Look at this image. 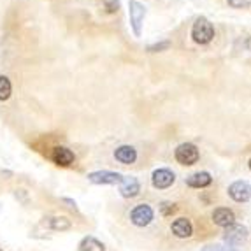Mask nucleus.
<instances>
[{"mask_svg": "<svg viewBox=\"0 0 251 251\" xmlns=\"http://www.w3.org/2000/svg\"><path fill=\"white\" fill-rule=\"evenodd\" d=\"M202 251H241V250L232 246H223V244H207V246L202 248Z\"/></svg>", "mask_w": 251, "mask_h": 251, "instance_id": "obj_20", "label": "nucleus"}, {"mask_svg": "<svg viewBox=\"0 0 251 251\" xmlns=\"http://www.w3.org/2000/svg\"><path fill=\"white\" fill-rule=\"evenodd\" d=\"M176 160L181 165H193L199 160V150L195 144L183 143L176 148Z\"/></svg>", "mask_w": 251, "mask_h": 251, "instance_id": "obj_3", "label": "nucleus"}, {"mask_svg": "<svg viewBox=\"0 0 251 251\" xmlns=\"http://www.w3.org/2000/svg\"><path fill=\"white\" fill-rule=\"evenodd\" d=\"M0 251H2V250H0Z\"/></svg>", "mask_w": 251, "mask_h": 251, "instance_id": "obj_24", "label": "nucleus"}, {"mask_svg": "<svg viewBox=\"0 0 251 251\" xmlns=\"http://www.w3.org/2000/svg\"><path fill=\"white\" fill-rule=\"evenodd\" d=\"M51 160H53L56 165H60V167H69V165L74 162V153H72L69 148L58 146V148H54L53 153H51Z\"/></svg>", "mask_w": 251, "mask_h": 251, "instance_id": "obj_10", "label": "nucleus"}, {"mask_svg": "<svg viewBox=\"0 0 251 251\" xmlns=\"http://www.w3.org/2000/svg\"><path fill=\"white\" fill-rule=\"evenodd\" d=\"M226 4L234 9H246L251 7V0H226Z\"/></svg>", "mask_w": 251, "mask_h": 251, "instance_id": "obj_21", "label": "nucleus"}, {"mask_svg": "<svg viewBox=\"0 0 251 251\" xmlns=\"http://www.w3.org/2000/svg\"><path fill=\"white\" fill-rule=\"evenodd\" d=\"M172 234L176 235V237H190L193 234V226H192V222H190L188 218H177L176 222L172 223Z\"/></svg>", "mask_w": 251, "mask_h": 251, "instance_id": "obj_12", "label": "nucleus"}, {"mask_svg": "<svg viewBox=\"0 0 251 251\" xmlns=\"http://www.w3.org/2000/svg\"><path fill=\"white\" fill-rule=\"evenodd\" d=\"M130 220H132V223L137 226H146L151 223V220H153V209H151L148 204H141L137 205L134 211H132V214H130Z\"/></svg>", "mask_w": 251, "mask_h": 251, "instance_id": "obj_6", "label": "nucleus"}, {"mask_svg": "<svg viewBox=\"0 0 251 251\" xmlns=\"http://www.w3.org/2000/svg\"><path fill=\"white\" fill-rule=\"evenodd\" d=\"M153 186L158 190H163V188H169L174 181H176V176H174V172L169 171V169H158V171L153 172Z\"/></svg>", "mask_w": 251, "mask_h": 251, "instance_id": "obj_8", "label": "nucleus"}, {"mask_svg": "<svg viewBox=\"0 0 251 251\" xmlns=\"http://www.w3.org/2000/svg\"><path fill=\"white\" fill-rule=\"evenodd\" d=\"M114 156H116L118 162L128 165V163H134L135 160H137V151L132 146H120L114 151Z\"/></svg>", "mask_w": 251, "mask_h": 251, "instance_id": "obj_14", "label": "nucleus"}, {"mask_svg": "<svg viewBox=\"0 0 251 251\" xmlns=\"http://www.w3.org/2000/svg\"><path fill=\"white\" fill-rule=\"evenodd\" d=\"M228 195L235 202H246L251 199V184L246 181H235L228 186Z\"/></svg>", "mask_w": 251, "mask_h": 251, "instance_id": "obj_5", "label": "nucleus"}, {"mask_svg": "<svg viewBox=\"0 0 251 251\" xmlns=\"http://www.w3.org/2000/svg\"><path fill=\"white\" fill-rule=\"evenodd\" d=\"M246 239H248V228L243 225H237V223L226 226L225 232H223V241L228 243L230 246H239V244H243Z\"/></svg>", "mask_w": 251, "mask_h": 251, "instance_id": "obj_4", "label": "nucleus"}, {"mask_svg": "<svg viewBox=\"0 0 251 251\" xmlns=\"http://www.w3.org/2000/svg\"><path fill=\"white\" fill-rule=\"evenodd\" d=\"M171 48V41H162V42H155V44H150L146 48L148 53H160V51H165Z\"/></svg>", "mask_w": 251, "mask_h": 251, "instance_id": "obj_17", "label": "nucleus"}, {"mask_svg": "<svg viewBox=\"0 0 251 251\" xmlns=\"http://www.w3.org/2000/svg\"><path fill=\"white\" fill-rule=\"evenodd\" d=\"M122 174L118 172H111V171H99V172H92L88 174V179L95 184H116L122 181Z\"/></svg>", "mask_w": 251, "mask_h": 251, "instance_id": "obj_9", "label": "nucleus"}, {"mask_svg": "<svg viewBox=\"0 0 251 251\" xmlns=\"http://www.w3.org/2000/svg\"><path fill=\"white\" fill-rule=\"evenodd\" d=\"M213 183V177H211L209 172H195L186 179V184L192 186V188H205Z\"/></svg>", "mask_w": 251, "mask_h": 251, "instance_id": "obj_13", "label": "nucleus"}, {"mask_svg": "<svg viewBox=\"0 0 251 251\" xmlns=\"http://www.w3.org/2000/svg\"><path fill=\"white\" fill-rule=\"evenodd\" d=\"M160 209H162V214L163 216H171L172 213H176V204H171V202H163L162 205H160Z\"/></svg>", "mask_w": 251, "mask_h": 251, "instance_id": "obj_22", "label": "nucleus"}, {"mask_svg": "<svg viewBox=\"0 0 251 251\" xmlns=\"http://www.w3.org/2000/svg\"><path fill=\"white\" fill-rule=\"evenodd\" d=\"M192 39L197 44H209L214 39V26L207 18L201 16L195 20L192 26Z\"/></svg>", "mask_w": 251, "mask_h": 251, "instance_id": "obj_2", "label": "nucleus"}, {"mask_svg": "<svg viewBox=\"0 0 251 251\" xmlns=\"http://www.w3.org/2000/svg\"><path fill=\"white\" fill-rule=\"evenodd\" d=\"M13 93V84L9 81V77L0 75V100H7Z\"/></svg>", "mask_w": 251, "mask_h": 251, "instance_id": "obj_16", "label": "nucleus"}, {"mask_svg": "<svg viewBox=\"0 0 251 251\" xmlns=\"http://www.w3.org/2000/svg\"><path fill=\"white\" fill-rule=\"evenodd\" d=\"M148 9L143 2L139 0H128V18H130V26H132V32H134L135 37H141L143 35V25L144 20H146Z\"/></svg>", "mask_w": 251, "mask_h": 251, "instance_id": "obj_1", "label": "nucleus"}, {"mask_svg": "<svg viewBox=\"0 0 251 251\" xmlns=\"http://www.w3.org/2000/svg\"><path fill=\"white\" fill-rule=\"evenodd\" d=\"M213 222L220 226H230L235 223V214L234 211H230L228 207H218L213 213Z\"/></svg>", "mask_w": 251, "mask_h": 251, "instance_id": "obj_11", "label": "nucleus"}, {"mask_svg": "<svg viewBox=\"0 0 251 251\" xmlns=\"http://www.w3.org/2000/svg\"><path fill=\"white\" fill-rule=\"evenodd\" d=\"M120 192L125 199L137 197L139 192H141V184H139L137 177L134 176H123L120 181Z\"/></svg>", "mask_w": 251, "mask_h": 251, "instance_id": "obj_7", "label": "nucleus"}, {"mask_svg": "<svg viewBox=\"0 0 251 251\" xmlns=\"http://www.w3.org/2000/svg\"><path fill=\"white\" fill-rule=\"evenodd\" d=\"M102 4H104L105 13L109 14H114L120 11V0H102Z\"/></svg>", "mask_w": 251, "mask_h": 251, "instance_id": "obj_19", "label": "nucleus"}, {"mask_svg": "<svg viewBox=\"0 0 251 251\" xmlns=\"http://www.w3.org/2000/svg\"><path fill=\"white\" fill-rule=\"evenodd\" d=\"M51 226H53L54 230H67L69 226H71V222H69L67 218H53Z\"/></svg>", "mask_w": 251, "mask_h": 251, "instance_id": "obj_18", "label": "nucleus"}, {"mask_svg": "<svg viewBox=\"0 0 251 251\" xmlns=\"http://www.w3.org/2000/svg\"><path fill=\"white\" fill-rule=\"evenodd\" d=\"M248 165H250V169H251V160H250V163H248Z\"/></svg>", "mask_w": 251, "mask_h": 251, "instance_id": "obj_23", "label": "nucleus"}, {"mask_svg": "<svg viewBox=\"0 0 251 251\" xmlns=\"http://www.w3.org/2000/svg\"><path fill=\"white\" fill-rule=\"evenodd\" d=\"M79 251H105V246L95 237H84L79 244Z\"/></svg>", "mask_w": 251, "mask_h": 251, "instance_id": "obj_15", "label": "nucleus"}]
</instances>
